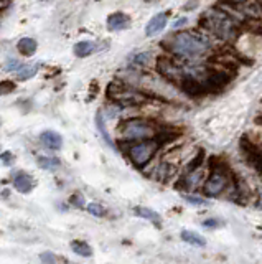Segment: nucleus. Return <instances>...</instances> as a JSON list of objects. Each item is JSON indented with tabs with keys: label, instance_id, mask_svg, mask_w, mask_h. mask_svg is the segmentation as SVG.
I'll list each match as a JSON object with an SVG mask.
<instances>
[{
	"label": "nucleus",
	"instance_id": "nucleus-20",
	"mask_svg": "<svg viewBox=\"0 0 262 264\" xmlns=\"http://www.w3.org/2000/svg\"><path fill=\"white\" fill-rule=\"evenodd\" d=\"M37 163L40 168H45V170H55V168H58L61 165L60 159L56 157H45V155H40V157H37Z\"/></svg>",
	"mask_w": 262,
	"mask_h": 264
},
{
	"label": "nucleus",
	"instance_id": "nucleus-19",
	"mask_svg": "<svg viewBox=\"0 0 262 264\" xmlns=\"http://www.w3.org/2000/svg\"><path fill=\"white\" fill-rule=\"evenodd\" d=\"M73 50L78 58H86V56H89L94 51V43L93 41H78Z\"/></svg>",
	"mask_w": 262,
	"mask_h": 264
},
{
	"label": "nucleus",
	"instance_id": "nucleus-34",
	"mask_svg": "<svg viewBox=\"0 0 262 264\" xmlns=\"http://www.w3.org/2000/svg\"><path fill=\"white\" fill-rule=\"evenodd\" d=\"M147 2H155V0H147Z\"/></svg>",
	"mask_w": 262,
	"mask_h": 264
},
{
	"label": "nucleus",
	"instance_id": "nucleus-18",
	"mask_svg": "<svg viewBox=\"0 0 262 264\" xmlns=\"http://www.w3.org/2000/svg\"><path fill=\"white\" fill-rule=\"evenodd\" d=\"M71 249H73V253L78 254V256H82V258H91V256H93V248H91L86 241H81V240L73 241Z\"/></svg>",
	"mask_w": 262,
	"mask_h": 264
},
{
	"label": "nucleus",
	"instance_id": "nucleus-25",
	"mask_svg": "<svg viewBox=\"0 0 262 264\" xmlns=\"http://www.w3.org/2000/svg\"><path fill=\"white\" fill-rule=\"evenodd\" d=\"M69 203H71L73 206H76V208H82V206H84V197H82L81 193H74L71 195V198H69Z\"/></svg>",
	"mask_w": 262,
	"mask_h": 264
},
{
	"label": "nucleus",
	"instance_id": "nucleus-2",
	"mask_svg": "<svg viewBox=\"0 0 262 264\" xmlns=\"http://www.w3.org/2000/svg\"><path fill=\"white\" fill-rule=\"evenodd\" d=\"M202 27L209 28L211 32H215V35H218L222 40H231L236 33V25L231 20V17L224 12H218V14L209 15L206 14L203 17V20L200 21Z\"/></svg>",
	"mask_w": 262,
	"mask_h": 264
},
{
	"label": "nucleus",
	"instance_id": "nucleus-16",
	"mask_svg": "<svg viewBox=\"0 0 262 264\" xmlns=\"http://www.w3.org/2000/svg\"><path fill=\"white\" fill-rule=\"evenodd\" d=\"M134 213L137 215V216H141V218H145V220H148V222L155 223L157 226H159V224L161 223L160 215L157 213V211L152 210V208H147V206H135Z\"/></svg>",
	"mask_w": 262,
	"mask_h": 264
},
{
	"label": "nucleus",
	"instance_id": "nucleus-8",
	"mask_svg": "<svg viewBox=\"0 0 262 264\" xmlns=\"http://www.w3.org/2000/svg\"><path fill=\"white\" fill-rule=\"evenodd\" d=\"M180 88L183 93H186L188 96H193V98H198V96H206V88L203 84V80L200 81L198 78L191 76V75H183L181 80H180Z\"/></svg>",
	"mask_w": 262,
	"mask_h": 264
},
{
	"label": "nucleus",
	"instance_id": "nucleus-33",
	"mask_svg": "<svg viewBox=\"0 0 262 264\" xmlns=\"http://www.w3.org/2000/svg\"><path fill=\"white\" fill-rule=\"evenodd\" d=\"M259 208L262 210V193H261V197H259Z\"/></svg>",
	"mask_w": 262,
	"mask_h": 264
},
{
	"label": "nucleus",
	"instance_id": "nucleus-15",
	"mask_svg": "<svg viewBox=\"0 0 262 264\" xmlns=\"http://www.w3.org/2000/svg\"><path fill=\"white\" fill-rule=\"evenodd\" d=\"M38 70H40V64L38 63H33V64H21V66L17 70V80L19 81H28L37 75Z\"/></svg>",
	"mask_w": 262,
	"mask_h": 264
},
{
	"label": "nucleus",
	"instance_id": "nucleus-17",
	"mask_svg": "<svg viewBox=\"0 0 262 264\" xmlns=\"http://www.w3.org/2000/svg\"><path fill=\"white\" fill-rule=\"evenodd\" d=\"M181 240L186 241L188 244L200 246V248L206 246V240H204V236L198 235V233H195V231H190V229H183V231H181Z\"/></svg>",
	"mask_w": 262,
	"mask_h": 264
},
{
	"label": "nucleus",
	"instance_id": "nucleus-30",
	"mask_svg": "<svg viewBox=\"0 0 262 264\" xmlns=\"http://www.w3.org/2000/svg\"><path fill=\"white\" fill-rule=\"evenodd\" d=\"M148 58H150V53H141L134 58V63H141V64H147Z\"/></svg>",
	"mask_w": 262,
	"mask_h": 264
},
{
	"label": "nucleus",
	"instance_id": "nucleus-6",
	"mask_svg": "<svg viewBox=\"0 0 262 264\" xmlns=\"http://www.w3.org/2000/svg\"><path fill=\"white\" fill-rule=\"evenodd\" d=\"M231 80H233V75H229V73L226 71H211L209 75H206V78L203 80V84L204 88H206V93L208 94H215V93H220L222 91L231 83Z\"/></svg>",
	"mask_w": 262,
	"mask_h": 264
},
{
	"label": "nucleus",
	"instance_id": "nucleus-29",
	"mask_svg": "<svg viewBox=\"0 0 262 264\" xmlns=\"http://www.w3.org/2000/svg\"><path fill=\"white\" fill-rule=\"evenodd\" d=\"M20 66H21V64L17 61V60H8L7 64H5V70L7 71H17Z\"/></svg>",
	"mask_w": 262,
	"mask_h": 264
},
{
	"label": "nucleus",
	"instance_id": "nucleus-31",
	"mask_svg": "<svg viewBox=\"0 0 262 264\" xmlns=\"http://www.w3.org/2000/svg\"><path fill=\"white\" fill-rule=\"evenodd\" d=\"M218 224H220L218 220H204L203 222V226H206V228H216Z\"/></svg>",
	"mask_w": 262,
	"mask_h": 264
},
{
	"label": "nucleus",
	"instance_id": "nucleus-21",
	"mask_svg": "<svg viewBox=\"0 0 262 264\" xmlns=\"http://www.w3.org/2000/svg\"><path fill=\"white\" fill-rule=\"evenodd\" d=\"M96 124H98V129H99V131H101L102 137H104V141L107 142L109 147H112V149L116 150L114 142H112V139H111V137H109V134H107V131H106V127H104V119H102V112H101V111H99L98 114H96Z\"/></svg>",
	"mask_w": 262,
	"mask_h": 264
},
{
	"label": "nucleus",
	"instance_id": "nucleus-28",
	"mask_svg": "<svg viewBox=\"0 0 262 264\" xmlns=\"http://www.w3.org/2000/svg\"><path fill=\"white\" fill-rule=\"evenodd\" d=\"M0 160L3 162V165H12V163H14V154H12V152H2V154H0Z\"/></svg>",
	"mask_w": 262,
	"mask_h": 264
},
{
	"label": "nucleus",
	"instance_id": "nucleus-3",
	"mask_svg": "<svg viewBox=\"0 0 262 264\" xmlns=\"http://www.w3.org/2000/svg\"><path fill=\"white\" fill-rule=\"evenodd\" d=\"M119 132L121 136H124L129 141H141L155 137L157 129L154 124L147 122L143 119H129L119 125Z\"/></svg>",
	"mask_w": 262,
	"mask_h": 264
},
{
	"label": "nucleus",
	"instance_id": "nucleus-4",
	"mask_svg": "<svg viewBox=\"0 0 262 264\" xmlns=\"http://www.w3.org/2000/svg\"><path fill=\"white\" fill-rule=\"evenodd\" d=\"M107 94L111 99H114L116 102H119L121 106H139L145 101V96H142L137 91L129 89L124 83L119 81H112L107 88Z\"/></svg>",
	"mask_w": 262,
	"mask_h": 264
},
{
	"label": "nucleus",
	"instance_id": "nucleus-10",
	"mask_svg": "<svg viewBox=\"0 0 262 264\" xmlns=\"http://www.w3.org/2000/svg\"><path fill=\"white\" fill-rule=\"evenodd\" d=\"M167 21H168V14L167 12H160V14L154 15L150 19V21L147 23L145 27V35L147 37H155L167 27Z\"/></svg>",
	"mask_w": 262,
	"mask_h": 264
},
{
	"label": "nucleus",
	"instance_id": "nucleus-22",
	"mask_svg": "<svg viewBox=\"0 0 262 264\" xmlns=\"http://www.w3.org/2000/svg\"><path fill=\"white\" fill-rule=\"evenodd\" d=\"M203 159H204V150L200 149L198 154H196L195 157L191 159V162L188 163V167H186V172H188V174H191V172L198 170V168L202 167V163H203Z\"/></svg>",
	"mask_w": 262,
	"mask_h": 264
},
{
	"label": "nucleus",
	"instance_id": "nucleus-12",
	"mask_svg": "<svg viewBox=\"0 0 262 264\" xmlns=\"http://www.w3.org/2000/svg\"><path fill=\"white\" fill-rule=\"evenodd\" d=\"M14 187L19 190L20 193H30L35 187V180L32 175L25 174V172H19L14 177Z\"/></svg>",
	"mask_w": 262,
	"mask_h": 264
},
{
	"label": "nucleus",
	"instance_id": "nucleus-13",
	"mask_svg": "<svg viewBox=\"0 0 262 264\" xmlns=\"http://www.w3.org/2000/svg\"><path fill=\"white\" fill-rule=\"evenodd\" d=\"M40 142L46 147V149L60 150L61 145H63V137L55 131H45L40 134Z\"/></svg>",
	"mask_w": 262,
	"mask_h": 264
},
{
	"label": "nucleus",
	"instance_id": "nucleus-11",
	"mask_svg": "<svg viewBox=\"0 0 262 264\" xmlns=\"http://www.w3.org/2000/svg\"><path fill=\"white\" fill-rule=\"evenodd\" d=\"M107 28L111 32H119V30H125L129 28L130 25V19L129 15L122 14V12H116V14H111L107 17Z\"/></svg>",
	"mask_w": 262,
	"mask_h": 264
},
{
	"label": "nucleus",
	"instance_id": "nucleus-5",
	"mask_svg": "<svg viewBox=\"0 0 262 264\" xmlns=\"http://www.w3.org/2000/svg\"><path fill=\"white\" fill-rule=\"evenodd\" d=\"M157 150H159V142L145 141V142H141V144H135L130 147L129 157L135 167L142 168L143 165H147V163L150 162L152 157L157 154Z\"/></svg>",
	"mask_w": 262,
	"mask_h": 264
},
{
	"label": "nucleus",
	"instance_id": "nucleus-1",
	"mask_svg": "<svg viewBox=\"0 0 262 264\" xmlns=\"http://www.w3.org/2000/svg\"><path fill=\"white\" fill-rule=\"evenodd\" d=\"M173 55L181 58H196L209 50V41L195 32H178L163 43Z\"/></svg>",
	"mask_w": 262,
	"mask_h": 264
},
{
	"label": "nucleus",
	"instance_id": "nucleus-27",
	"mask_svg": "<svg viewBox=\"0 0 262 264\" xmlns=\"http://www.w3.org/2000/svg\"><path fill=\"white\" fill-rule=\"evenodd\" d=\"M186 202L191 203V205H208V202L204 198H200V197H191V195H183Z\"/></svg>",
	"mask_w": 262,
	"mask_h": 264
},
{
	"label": "nucleus",
	"instance_id": "nucleus-24",
	"mask_svg": "<svg viewBox=\"0 0 262 264\" xmlns=\"http://www.w3.org/2000/svg\"><path fill=\"white\" fill-rule=\"evenodd\" d=\"M15 89V83L12 81H0V96H7Z\"/></svg>",
	"mask_w": 262,
	"mask_h": 264
},
{
	"label": "nucleus",
	"instance_id": "nucleus-32",
	"mask_svg": "<svg viewBox=\"0 0 262 264\" xmlns=\"http://www.w3.org/2000/svg\"><path fill=\"white\" fill-rule=\"evenodd\" d=\"M226 2H228L229 5H239V3H244L246 0H226Z\"/></svg>",
	"mask_w": 262,
	"mask_h": 264
},
{
	"label": "nucleus",
	"instance_id": "nucleus-26",
	"mask_svg": "<svg viewBox=\"0 0 262 264\" xmlns=\"http://www.w3.org/2000/svg\"><path fill=\"white\" fill-rule=\"evenodd\" d=\"M40 259L43 263H58V261H66V259H63V258H58V256H55L53 253H43Z\"/></svg>",
	"mask_w": 262,
	"mask_h": 264
},
{
	"label": "nucleus",
	"instance_id": "nucleus-9",
	"mask_svg": "<svg viewBox=\"0 0 262 264\" xmlns=\"http://www.w3.org/2000/svg\"><path fill=\"white\" fill-rule=\"evenodd\" d=\"M157 68H159V73L163 78H167V80L173 81V83H180L181 80V73L178 70L177 66L173 64L172 60L168 58H159V61H157Z\"/></svg>",
	"mask_w": 262,
	"mask_h": 264
},
{
	"label": "nucleus",
	"instance_id": "nucleus-14",
	"mask_svg": "<svg viewBox=\"0 0 262 264\" xmlns=\"http://www.w3.org/2000/svg\"><path fill=\"white\" fill-rule=\"evenodd\" d=\"M37 48H38L37 40H35V38H30V37L21 38V40L17 43V50L25 56H32L35 51H37Z\"/></svg>",
	"mask_w": 262,
	"mask_h": 264
},
{
	"label": "nucleus",
	"instance_id": "nucleus-23",
	"mask_svg": "<svg viewBox=\"0 0 262 264\" xmlns=\"http://www.w3.org/2000/svg\"><path fill=\"white\" fill-rule=\"evenodd\" d=\"M87 211H89L93 216H104V215H106L104 206L99 205V203H91V205H87Z\"/></svg>",
	"mask_w": 262,
	"mask_h": 264
},
{
	"label": "nucleus",
	"instance_id": "nucleus-7",
	"mask_svg": "<svg viewBox=\"0 0 262 264\" xmlns=\"http://www.w3.org/2000/svg\"><path fill=\"white\" fill-rule=\"evenodd\" d=\"M226 185H228V175L221 174V172H213V174L209 175V179L204 182L203 190L208 197H218V195L222 193Z\"/></svg>",
	"mask_w": 262,
	"mask_h": 264
}]
</instances>
